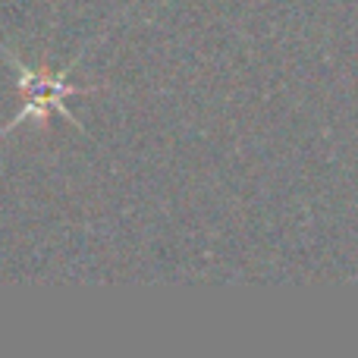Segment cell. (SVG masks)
<instances>
[{"mask_svg": "<svg viewBox=\"0 0 358 358\" xmlns=\"http://www.w3.org/2000/svg\"><path fill=\"white\" fill-rule=\"evenodd\" d=\"M6 57H10V63L16 66V88H19V94H22V110H19L16 117L3 126L0 136L13 132L16 126H22V123L44 126L48 123V117H54V113H63L69 123L82 129L79 117H73L69 107H66L69 94L85 92V88H79V85H69V69H73L79 60L66 63L63 69H54V66H29V63L19 60V57L10 54V50H6Z\"/></svg>", "mask_w": 358, "mask_h": 358, "instance_id": "obj_1", "label": "cell"}]
</instances>
